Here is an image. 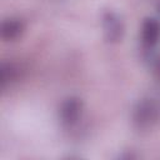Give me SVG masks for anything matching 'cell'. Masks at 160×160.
Here are the masks:
<instances>
[{
    "mask_svg": "<svg viewBox=\"0 0 160 160\" xmlns=\"http://www.w3.org/2000/svg\"><path fill=\"white\" fill-rule=\"evenodd\" d=\"M131 121L138 130L152 129L160 121V101L151 96L141 98L132 108Z\"/></svg>",
    "mask_w": 160,
    "mask_h": 160,
    "instance_id": "6da1fadb",
    "label": "cell"
},
{
    "mask_svg": "<svg viewBox=\"0 0 160 160\" xmlns=\"http://www.w3.org/2000/svg\"><path fill=\"white\" fill-rule=\"evenodd\" d=\"M84 112V102L79 96L70 95L65 98L59 108V120L62 128L71 129L79 124Z\"/></svg>",
    "mask_w": 160,
    "mask_h": 160,
    "instance_id": "7a4b0ae2",
    "label": "cell"
},
{
    "mask_svg": "<svg viewBox=\"0 0 160 160\" xmlns=\"http://www.w3.org/2000/svg\"><path fill=\"white\" fill-rule=\"evenodd\" d=\"M101 26L104 39L109 44H118L122 40L125 26L121 16L114 10H105L101 15Z\"/></svg>",
    "mask_w": 160,
    "mask_h": 160,
    "instance_id": "3957f363",
    "label": "cell"
},
{
    "mask_svg": "<svg viewBox=\"0 0 160 160\" xmlns=\"http://www.w3.org/2000/svg\"><path fill=\"white\" fill-rule=\"evenodd\" d=\"M140 38L142 46L154 49L160 42V21L155 18H146L141 24Z\"/></svg>",
    "mask_w": 160,
    "mask_h": 160,
    "instance_id": "277c9868",
    "label": "cell"
},
{
    "mask_svg": "<svg viewBox=\"0 0 160 160\" xmlns=\"http://www.w3.org/2000/svg\"><path fill=\"white\" fill-rule=\"evenodd\" d=\"M24 32H25V22L20 18L10 16L1 21L0 36L4 41L8 42L15 41L19 38H21Z\"/></svg>",
    "mask_w": 160,
    "mask_h": 160,
    "instance_id": "5b68a950",
    "label": "cell"
},
{
    "mask_svg": "<svg viewBox=\"0 0 160 160\" xmlns=\"http://www.w3.org/2000/svg\"><path fill=\"white\" fill-rule=\"evenodd\" d=\"M20 78V69L12 61H1L0 65V88L5 90L8 86H11Z\"/></svg>",
    "mask_w": 160,
    "mask_h": 160,
    "instance_id": "8992f818",
    "label": "cell"
},
{
    "mask_svg": "<svg viewBox=\"0 0 160 160\" xmlns=\"http://www.w3.org/2000/svg\"><path fill=\"white\" fill-rule=\"evenodd\" d=\"M155 72L160 76V58L156 60V62H155Z\"/></svg>",
    "mask_w": 160,
    "mask_h": 160,
    "instance_id": "52a82bcc",
    "label": "cell"
},
{
    "mask_svg": "<svg viewBox=\"0 0 160 160\" xmlns=\"http://www.w3.org/2000/svg\"><path fill=\"white\" fill-rule=\"evenodd\" d=\"M158 11H159V14H160V1H159V4H158Z\"/></svg>",
    "mask_w": 160,
    "mask_h": 160,
    "instance_id": "ba28073f",
    "label": "cell"
}]
</instances>
